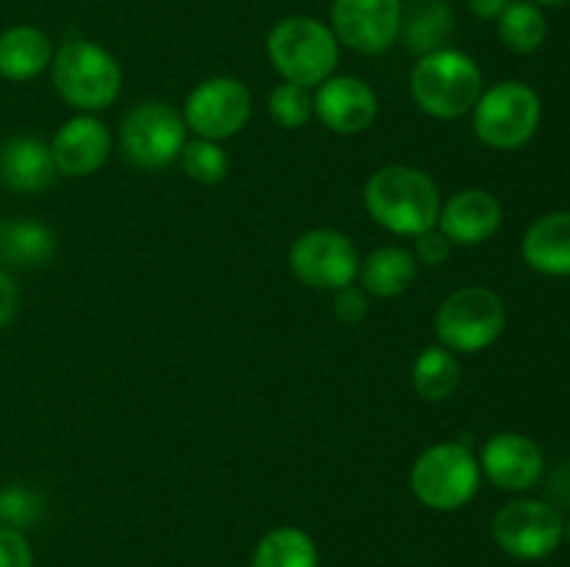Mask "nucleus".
<instances>
[{
    "label": "nucleus",
    "instance_id": "412c9836",
    "mask_svg": "<svg viewBox=\"0 0 570 567\" xmlns=\"http://www.w3.org/2000/svg\"><path fill=\"white\" fill-rule=\"evenodd\" d=\"M417 276V259L412 250L401 245H384L376 248L360 265L362 289L373 298H395L412 287Z\"/></svg>",
    "mask_w": 570,
    "mask_h": 567
},
{
    "label": "nucleus",
    "instance_id": "6ab92c4d",
    "mask_svg": "<svg viewBox=\"0 0 570 567\" xmlns=\"http://www.w3.org/2000/svg\"><path fill=\"white\" fill-rule=\"evenodd\" d=\"M53 61V42L37 26H11L0 33V76L6 81H31Z\"/></svg>",
    "mask_w": 570,
    "mask_h": 567
},
{
    "label": "nucleus",
    "instance_id": "39448f33",
    "mask_svg": "<svg viewBox=\"0 0 570 567\" xmlns=\"http://www.w3.org/2000/svg\"><path fill=\"white\" fill-rule=\"evenodd\" d=\"M482 481L479 459L462 442H440L423 450L412 465L410 487L432 511H456L473 500Z\"/></svg>",
    "mask_w": 570,
    "mask_h": 567
},
{
    "label": "nucleus",
    "instance_id": "f3484780",
    "mask_svg": "<svg viewBox=\"0 0 570 567\" xmlns=\"http://www.w3.org/2000/svg\"><path fill=\"white\" fill-rule=\"evenodd\" d=\"M50 142L39 137H11L0 148V181L17 192H42L56 178Z\"/></svg>",
    "mask_w": 570,
    "mask_h": 567
},
{
    "label": "nucleus",
    "instance_id": "c85d7f7f",
    "mask_svg": "<svg viewBox=\"0 0 570 567\" xmlns=\"http://www.w3.org/2000/svg\"><path fill=\"white\" fill-rule=\"evenodd\" d=\"M367 309H371L367 292L362 287H356V284H348V287L334 292V315H337V320L345 322V326H356V322L365 320Z\"/></svg>",
    "mask_w": 570,
    "mask_h": 567
},
{
    "label": "nucleus",
    "instance_id": "a211bd4d",
    "mask_svg": "<svg viewBox=\"0 0 570 567\" xmlns=\"http://www.w3.org/2000/svg\"><path fill=\"white\" fill-rule=\"evenodd\" d=\"M523 261L540 276H570V211H549L527 228Z\"/></svg>",
    "mask_w": 570,
    "mask_h": 567
},
{
    "label": "nucleus",
    "instance_id": "5701e85b",
    "mask_svg": "<svg viewBox=\"0 0 570 567\" xmlns=\"http://www.w3.org/2000/svg\"><path fill=\"white\" fill-rule=\"evenodd\" d=\"M250 567H317L315 539L304 528H273L254 548Z\"/></svg>",
    "mask_w": 570,
    "mask_h": 567
},
{
    "label": "nucleus",
    "instance_id": "473e14b6",
    "mask_svg": "<svg viewBox=\"0 0 570 567\" xmlns=\"http://www.w3.org/2000/svg\"><path fill=\"white\" fill-rule=\"evenodd\" d=\"M468 9L479 20H499L501 11L512 3V0H465Z\"/></svg>",
    "mask_w": 570,
    "mask_h": 567
},
{
    "label": "nucleus",
    "instance_id": "2f4dec72",
    "mask_svg": "<svg viewBox=\"0 0 570 567\" xmlns=\"http://www.w3.org/2000/svg\"><path fill=\"white\" fill-rule=\"evenodd\" d=\"M17 304H20V295H17V284L11 281L9 272L0 270V328L9 326L11 317L17 315Z\"/></svg>",
    "mask_w": 570,
    "mask_h": 567
},
{
    "label": "nucleus",
    "instance_id": "cd10ccee",
    "mask_svg": "<svg viewBox=\"0 0 570 567\" xmlns=\"http://www.w3.org/2000/svg\"><path fill=\"white\" fill-rule=\"evenodd\" d=\"M42 511V500L37 493L26 487H6L0 489V526L26 528Z\"/></svg>",
    "mask_w": 570,
    "mask_h": 567
},
{
    "label": "nucleus",
    "instance_id": "1a4fd4ad",
    "mask_svg": "<svg viewBox=\"0 0 570 567\" xmlns=\"http://www.w3.org/2000/svg\"><path fill=\"white\" fill-rule=\"evenodd\" d=\"M566 537V520L546 500L518 498L501 506L493 517V539L507 556L540 561L554 554Z\"/></svg>",
    "mask_w": 570,
    "mask_h": 567
},
{
    "label": "nucleus",
    "instance_id": "b1692460",
    "mask_svg": "<svg viewBox=\"0 0 570 567\" xmlns=\"http://www.w3.org/2000/svg\"><path fill=\"white\" fill-rule=\"evenodd\" d=\"M462 381V367L454 350L429 345L412 365V387L423 400H449Z\"/></svg>",
    "mask_w": 570,
    "mask_h": 567
},
{
    "label": "nucleus",
    "instance_id": "2eb2a0df",
    "mask_svg": "<svg viewBox=\"0 0 570 567\" xmlns=\"http://www.w3.org/2000/svg\"><path fill=\"white\" fill-rule=\"evenodd\" d=\"M50 153L61 176H92L109 159L111 133L95 115H76L50 139Z\"/></svg>",
    "mask_w": 570,
    "mask_h": 567
},
{
    "label": "nucleus",
    "instance_id": "bb28decb",
    "mask_svg": "<svg viewBox=\"0 0 570 567\" xmlns=\"http://www.w3.org/2000/svg\"><path fill=\"white\" fill-rule=\"evenodd\" d=\"M267 109H271V117L276 126L295 131V128L306 126L309 117L315 115V98H312V92L306 87L284 81L267 98Z\"/></svg>",
    "mask_w": 570,
    "mask_h": 567
},
{
    "label": "nucleus",
    "instance_id": "9b49d317",
    "mask_svg": "<svg viewBox=\"0 0 570 567\" xmlns=\"http://www.w3.org/2000/svg\"><path fill=\"white\" fill-rule=\"evenodd\" d=\"M289 270L304 287L337 289L354 284L360 276V253L351 237L334 228H312L293 242Z\"/></svg>",
    "mask_w": 570,
    "mask_h": 567
},
{
    "label": "nucleus",
    "instance_id": "393cba45",
    "mask_svg": "<svg viewBox=\"0 0 570 567\" xmlns=\"http://www.w3.org/2000/svg\"><path fill=\"white\" fill-rule=\"evenodd\" d=\"M495 22H499L501 44L518 56L540 50V44L549 37V20H546L543 9L529 0H512Z\"/></svg>",
    "mask_w": 570,
    "mask_h": 567
},
{
    "label": "nucleus",
    "instance_id": "9d476101",
    "mask_svg": "<svg viewBox=\"0 0 570 567\" xmlns=\"http://www.w3.org/2000/svg\"><path fill=\"white\" fill-rule=\"evenodd\" d=\"M250 109L254 100L243 81L232 76H215L200 81L187 94L181 117L187 131H195L198 139L223 142L243 131L245 122L250 120Z\"/></svg>",
    "mask_w": 570,
    "mask_h": 567
},
{
    "label": "nucleus",
    "instance_id": "f8f14e48",
    "mask_svg": "<svg viewBox=\"0 0 570 567\" xmlns=\"http://www.w3.org/2000/svg\"><path fill=\"white\" fill-rule=\"evenodd\" d=\"M401 17V0H334L332 31L356 53L376 56L399 42Z\"/></svg>",
    "mask_w": 570,
    "mask_h": 567
},
{
    "label": "nucleus",
    "instance_id": "f03ea898",
    "mask_svg": "<svg viewBox=\"0 0 570 567\" xmlns=\"http://www.w3.org/2000/svg\"><path fill=\"white\" fill-rule=\"evenodd\" d=\"M410 92L417 109L438 120H456L473 111L484 92L476 61L456 48H440L417 59L410 76Z\"/></svg>",
    "mask_w": 570,
    "mask_h": 567
},
{
    "label": "nucleus",
    "instance_id": "7c9ffc66",
    "mask_svg": "<svg viewBox=\"0 0 570 567\" xmlns=\"http://www.w3.org/2000/svg\"><path fill=\"white\" fill-rule=\"evenodd\" d=\"M451 256V242L438 226L415 237V259H421L426 267L445 265Z\"/></svg>",
    "mask_w": 570,
    "mask_h": 567
},
{
    "label": "nucleus",
    "instance_id": "dca6fc26",
    "mask_svg": "<svg viewBox=\"0 0 570 567\" xmlns=\"http://www.w3.org/2000/svg\"><path fill=\"white\" fill-rule=\"evenodd\" d=\"M504 220V209H501L499 198L488 189H462V192L451 195L443 206H440L438 228L449 237L451 245H482L495 237Z\"/></svg>",
    "mask_w": 570,
    "mask_h": 567
},
{
    "label": "nucleus",
    "instance_id": "423d86ee",
    "mask_svg": "<svg viewBox=\"0 0 570 567\" xmlns=\"http://www.w3.org/2000/svg\"><path fill=\"white\" fill-rule=\"evenodd\" d=\"M507 306L488 287H462L440 304L434 334L454 354H479L504 334Z\"/></svg>",
    "mask_w": 570,
    "mask_h": 567
},
{
    "label": "nucleus",
    "instance_id": "20e7f679",
    "mask_svg": "<svg viewBox=\"0 0 570 567\" xmlns=\"http://www.w3.org/2000/svg\"><path fill=\"white\" fill-rule=\"evenodd\" d=\"M50 76L61 100L81 115H95L111 106L122 89V70L115 56L83 37L67 39L53 50Z\"/></svg>",
    "mask_w": 570,
    "mask_h": 567
},
{
    "label": "nucleus",
    "instance_id": "f257e3e1",
    "mask_svg": "<svg viewBox=\"0 0 570 567\" xmlns=\"http://www.w3.org/2000/svg\"><path fill=\"white\" fill-rule=\"evenodd\" d=\"M362 200L373 222L401 237H417L438 226L443 206L434 178L410 165H387L373 172Z\"/></svg>",
    "mask_w": 570,
    "mask_h": 567
},
{
    "label": "nucleus",
    "instance_id": "4be33fe9",
    "mask_svg": "<svg viewBox=\"0 0 570 567\" xmlns=\"http://www.w3.org/2000/svg\"><path fill=\"white\" fill-rule=\"evenodd\" d=\"M56 253V237L45 222L11 220L0 226V259L11 267H45Z\"/></svg>",
    "mask_w": 570,
    "mask_h": 567
},
{
    "label": "nucleus",
    "instance_id": "72a5a7b5",
    "mask_svg": "<svg viewBox=\"0 0 570 567\" xmlns=\"http://www.w3.org/2000/svg\"><path fill=\"white\" fill-rule=\"evenodd\" d=\"M529 3H534V6H562V3H570V0H529Z\"/></svg>",
    "mask_w": 570,
    "mask_h": 567
},
{
    "label": "nucleus",
    "instance_id": "c756f323",
    "mask_svg": "<svg viewBox=\"0 0 570 567\" xmlns=\"http://www.w3.org/2000/svg\"><path fill=\"white\" fill-rule=\"evenodd\" d=\"M0 567H33V550L26 534L0 526Z\"/></svg>",
    "mask_w": 570,
    "mask_h": 567
},
{
    "label": "nucleus",
    "instance_id": "f704fd0d",
    "mask_svg": "<svg viewBox=\"0 0 570 567\" xmlns=\"http://www.w3.org/2000/svg\"><path fill=\"white\" fill-rule=\"evenodd\" d=\"M566 539H568V543H570V520L566 523Z\"/></svg>",
    "mask_w": 570,
    "mask_h": 567
},
{
    "label": "nucleus",
    "instance_id": "0eeeda50",
    "mask_svg": "<svg viewBox=\"0 0 570 567\" xmlns=\"http://www.w3.org/2000/svg\"><path fill=\"white\" fill-rule=\"evenodd\" d=\"M543 106L523 81H501L484 89L473 106V131L488 148L518 150L538 133Z\"/></svg>",
    "mask_w": 570,
    "mask_h": 567
},
{
    "label": "nucleus",
    "instance_id": "a878e982",
    "mask_svg": "<svg viewBox=\"0 0 570 567\" xmlns=\"http://www.w3.org/2000/svg\"><path fill=\"white\" fill-rule=\"evenodd\" d=\"M181 167L193 181L206 183H220L228 176V153L220 148V142H212V139H195L187 142L181 150Z\"/></svg>",
    "mask_w": 570,
    "mask_h": 567
},
{
    "label": "nucleus",
    "instance_id": "6e6552de",
    "mask_svg": "<svg viewBox=\"0 0 570 567\" xmlns=\"http://www.w3.org/2000/svg\"><path fill=\"white\" fill-rule=\"evenodd\" d=\"M187 145V122L173 106L139 103L120 126V148L139 170H165Z\"/></svg>",
    "mask_w": 570,
    "mask_h": 567
},
{
    "label": "nucleus",
    "instance_id": "aec40b11",
    "mask_svg": "<svg viewBox=\"0 0 570 567\" xmlns=\"http://www.w3.org/2000/svg\"><path fill=\"white\" fill-rule=\"evenodd\" d=\"M451 33H454V9L449 0H415L401 17L399 39L417 59L445 48Z\"/></svg>",
    "mask_w": 570,
    "mask_h": 567
},
{
    "label": "nucleus",
    "instance_id": "7ed1b4c3",
    "mask_svg": "<svg viewBox=\"0 0 570 567\" xmlns=\"http://www.w3.org/2000/svg\"><path fill=\"white\" fill-rule=\"evenodd\" d=\"M267 59L284 81L312 89L337 70L340 42L332 26L317 17L293 14L278 20L267 33Z\"/></svg>",
    "mask_w": 570,
    "mask_h": 567
},
{
    "label": "nucleus",
    "instance_id": "4468645a",
    "mask_svg": "<svg viewBox=\"0 0 570 567\" xmlns=\"http://www.w3.org/2000/svg\"><path fill=\"white\" fill-rule=\"evenodd\" d=\"M315 115L323 126L343 137L367 131L379 115V98L367 81L356 76H332L317 87Z\"/></svg>",
    "mask_w": 570,
    "mask_h": 567
},
{
    "label": "nucleus",
    "instance_id": "ddd939ff",
    "mask_svg": "<svg viewBox=\"0 0 570 567\" xmlns=\"http://www.w3.org/2000/svg\"><path fill=\"white\" fill-rule=\"evenodd\" d=\"M479 467L490 484L507 493L532 489L543 476V450L532 437L518 431H501L484 442Z\"/></svg>",
    "mask_w": 570,
    "mask_h": 567
}]
</instances>
